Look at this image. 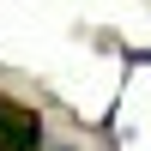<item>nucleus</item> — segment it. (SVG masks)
<instances>
[{
	"label": "nucleus",
	"mask_w": 151,
	"mask_h": 151,
	"mask_svg": "<svg viewBox=\"0 0 151 151\" xmlns=\"http://www.w3.org/2000/svg\"><path fill=\"white\" fill-rule=\"evenodd\" d=\"M0 151H42V121H36V109L0 97Z\"/></svg>",
	"instance_id": "f257e3e1"
},
{
	"label": "nucleus",
	"mask_w": 151,
	"mask_h": 151,
	"mask_svg": "<svg viewBox=\"0 0 151 151\" xmlns=\"http://www.w3.org/2000/svg\"><path fill=\"white\" fill-rule=\"evenodd\" d=\"M55 151H73V145H55Z\"/></svg>",
	"instance_id": "f03ea898"
}]
</instances>
